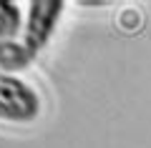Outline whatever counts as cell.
<instances>
[{
	"mask_svg": "<svg viewBox=\"0 0 151 148\" xmlns=\"http://www.w3.org/2000/svg\"><path fill=\"white\" fill-rule=\"evenodd\" d=\"M63 5H65L63 0H33L30 3V15H28L23 45L33 55H38L53 38L55 25L63 15Z\"/></svg>",
	"mask_w": 151,
	"mask_h": 148,
	"instance_id": "7a4b0ae2",
	"label": "cell"
},
{
	"mask_svg": "<svg viewBox=\"0 0 151 148\" xmlns=\"http://www.w3.org/2000/svg\"><path fill=\"white\" fill-rule=\"evenodd\" d=\"M20 28V8L10 0H0V40H10Z\"/></svg>",
	"mask_w": 151,
	"mask_h": 148,
	"instance_id": "277c9868",
	"label": "cell"
},
{
	"mask_svg": "<svg viewBox=\"0 0 151 148\" xmlns=\"http://www.w3.org/2000/svg\"><path fill=\"white\" fill-rule=\"evenodd\" d=\"M35 55L23 43L15 40H0V73L3 70H25L33 63Z\"/></svg>",
	"mask_w": 151,
	"mask_h": 148,
	"instance_id": "3957f363",
	"label": "cell"
},
{
	"mask_svg": "<svg viewBox=\"0 0 151 148\" xmlns=\"http://www.w3.org/2000/svg\"><path fill=\"white\" fill-rule=\"evenodd\" d=\"M40 113V95L20 78L0 73V118L13 123H30Z\"/></svg>",
	"mask_w": 151,
	"mask_h": 148,
	"instance_id": "6da1fadb",
	"label": "cell"
}]
</instances>
